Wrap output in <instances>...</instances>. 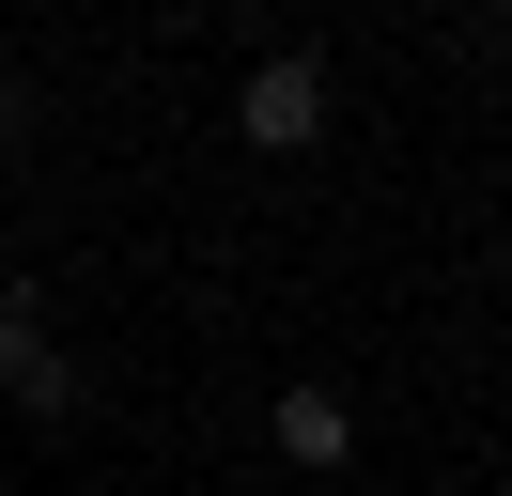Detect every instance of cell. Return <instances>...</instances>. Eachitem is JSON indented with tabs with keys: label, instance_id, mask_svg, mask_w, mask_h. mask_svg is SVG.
Segmentation results:
<instances>
[{
	"label": "cell",
	"instance_id": "6da1fadb",
	"mask_svg": "<svg viewBox=\"0 0 512 496\" xmlns=\"http://www.w3.org/2000/svg\"><path fill=\"white\" fill-rule=\"evenodd\" d=\"M233 140H264V155H295V140H326V62H264L249 93H233Z\"/></svg>",
	"mask_w": 512,
	"mask_h": 496
},
{
	"label": "cell",
	"instance_id": "7a4b0ae2",
	"mask_svg": "<svg viewBox=\"0 0 512 496\" xmlns=\"http://www.w3.org/2000/svg\"><path fill=\"white\" fill-rule=\"evenodd\" d=\"M0 388L32 403V419H63V403H78V372H63V341H47L32 295H0Z\"/></svg>",
	"mask_w": 512,
	"mask_h": 496
},
{
	"label": "cell",
	"instance_id": "3957f363",
	"mask_svg": "<svg viewBox=\"0 0 512 496\" xmlns=\"http://www.w3.org/2000/svg\"><path fill=\"white\" fill-rule=\"evenodd\" d=\"M280 450H295V465H342V450H357V403H342V388H280Z\"/></svg>",
	"mask_w": 512,
	"mask_h": 496
},
{
	"label": "cell",
	"instance_id": "277c9868",
	"mask_svg": "<svg viewBox=\"0 0 512 496\" xmlns=\"http://www.w3.org/2000/svg\"><path fill=\"white\" fill-rule=\"evenodd\" d=\"M218 16H264V0H218Z\"/></svg>",
	"mask_w": 512,
	"mask_h": 496
}]
</instances>
